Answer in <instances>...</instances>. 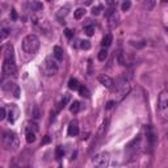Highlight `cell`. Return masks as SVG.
Here are the masks:
<instances>
[{
	"label": "cell",
	"mask_w": 168,
	"mask_h": 168,
	"mask_svg": "<svg viewBox=\"0 0 168 168\" xmlns=\"http://www.w3.org/2000/svg\"><path fill=\"white\" fill-rule=\"evenodd\" d=\"M84 15H86V9H84V8H78V9L74 12V17L76 18V20L83 18Z\"/></svg>",
	"instance_id": "obj_18"
},
{
	"label": "cell",
	"mask_w": 168,
	"mask_h": 168,
	"mask_svg": "<svg viewBox=\"0 0 168 168\" xmlns=\"http://www.w3.org/2000/svg\"><path fill=\"white\" fill-rule=\"evenodd\" d=\"M30 7H32V9H33V11H41L42 9V3L33 2V3L30 4Z\"/></svg>",
	"instance_id": "obj_24"
},
{
	"label": "cell",
	"mask_w": 168,
	"mask_h": 168,
	"mask_svg": "<svg viewBox=\"0 0 168 168\" xmlns=\"http://www.w3.org/2000/svg\"><path fill=\"white\" fill-rule=\"evenodd\" d=\"M109 162H110L109 154H108V153H101V154H99L95 158L93 168H108V167H109Z\"/></svg>",
	"instance_id": "obj_4"
},
{
	"label": "cell",
	"mask_w": 168,
	"mask_h": 168,
	"mask_svg": "<svg viewBox=\"0 0 168 168\" xmlns=\"http://www.w3.org/2000/svg\"><path fill=\"white\" fill-rule=\"evenodd\" d=\"M18 117V109L16 105H11V109H9V113H8V119H9L11 123H13L16 119Z\"/></svg>",
	"instance_id": "obj_10"
},
{
	"label": "cell",
	"mask_w": 168,
	"mask_h": 168,
	"mask_svg": "<svg viewBox=\"0 0 168 168\" xmlns=\"http://www.w3.org/2000/svg\"><path fill=\"white\" fill-rule=\"evenodd\" d=\"M130 5H131L130 2H123L122 5H121V9H122V11H127V9L130 8Z\"/></svg>",
	"instance_id": "obj_29"
},
{
	"label": "cell",
	"mask_w": 168,
	"mask_h": 168,
	"mask_svg": "<svg viewBox=\"0 0 168 168\" xmlns=\"http://www.w3.org/2000/svg\"><path fill=\"white\" fill-rule=\"evenodd\" d=\"M80 47H82V49H84V50H88L91 47L89 41H87V39H83V41H80Z\"/></svg>",
	"instance_id": "obj_26"
},
{
	"label": "cell",
	"mask_w": 168,
	"mask_h": 168,
	"mask_svg": "<svg viewBox=\"0 0 168 168\" xmlns=\"http://www.w3.org/2000/svg\"><path fill=\"white\" fill-rule=\"evenodd\" d=\"M11 16H12V20H16V18H17V13H16L15 9L11 11Z\"/></svg>",
	"instance_id": "obj_36"
},
{
	"label": "cell",
	"mask_w": 168,
	"mask_h": 168,
	"mask_svg": "<svg viewBox=\"0 0 168 168\" xmlns=\"http://www.w3.org/2000/svg\"><path fill=\"white\" fill-rule=\"evenodd\" d=\"M49 142H50V137H49V135H46V137L42 139V145H46V143H49Z\"/></svg>",
	"instance_id": "obj_35"
},
{
	"label": "cell",
	"mask_w": 168,
	"mask_h": 168,
	"mask_svg": "<svg viewBox=\"0 0 168 168\" xmlns=\"http://www.w3.org/2000/svg\"><path fill=\"white\" fill-rule=\"evenodd\" d=\"M106 58H108V50L105 49V47H102V49L99 51V61L104 62Z\"/></svg>",
	"instance_id": "obj_20"
},
{
	"label": "cell",
	"mask_w": 168,
	"mask_h": 168,
	"mask_svg": "<svg viewBox=\"0 0 168 168\" xmlns=\"http://www.w3.org/2000/svg\"><path fill=\"white\" fill-rule=\"evenodd\" d=\"M112 39H113V38H112V34H106L105 37L102 38V42H101L102 47H105V49H106V47H109L112 45Z\"/></svg>",
	"instance_id": "obj_16"
},
{
	"label": "cell",
	"mask_w": 168,
	"mask_h": 168,
	"mask_svg": "<svg viewBox=\"0 0 168 168\" xmlns=\"http://www.w3.org/2000/svg\"><path fill=\"white\" fill-rule=\"evenodd\" d=\"M99 82L101 83L104 87H106V88H110L112 86H113V79H112L110 76H108V75H105V74L100 75V76H99Z\"/></svg>",
	"instance_id": "obj_9"
},
{
	"label": "cell",
	"mask_w": 168,
	"mask_h": 168,
	"mask_svg": "<svg viewBox=\"0 0 168 168\" xmlns=\"http://www.w3.org/2000/svg\"><path fill=\"white\" fill-rule=\"evenodd\" d=\"M3 74L7 76H16L17 75V67H16L15 62H5L3 63Z\"/></svg>",
	"instance_id": "obj_6"
},
{
	"label": "cell",
	"mask_w": 168,
	"mask_h": 168,
	"mask_svg": "<svg viewBox=\"0 0 168 168\" xmlns=\"http://www.w3.org/2000/svg\"><path fill=\"white\" fill-rule=\"evenodd\" d=\"M69 88L70 89H72V91H76L80 88V86H79V82L76 80V79H70V82H69Z\"/></svg>",
	"instance_id": "obj_17"
},
{
	"label": "cell",
	"mask_w": 168,
	"mask_h": 168,
	"mask_svg": "<svg viewBox=\"0 0 168 168\" xmlns=\"http://www.w3.org/2000/svg\"><path fill=\"white\" fill-rule=\"evenodd\" d=\"M72 34H74V33H72V30H70V29H66V30H65V35H66V37L69 38V39H70V38H72Z\"/></svg>",
	"instance_id": "obj_33"
},
{
	"label": "cell",
	"mask_w": 168,
	"mask_h": 168,
	"mask_svg": "<svg viewBox=\"0 0 168 168\" xmlns=\"http://www.w3.org/2000/svg\"><path fill=\"white\" fill-rule=\"evenodd\" d=\"M167 137H168V133H167Z\"/></svg>",
	"instance_id": "obj_37"
},
{
	"label": "cell",
	"mask_w": 168,
	"mask_h": 168,
	"mask_svg": "<svg viewBox=\"0 0 168 168\" xmlns=\"http://www.w3.org/2000/svg\"><path fill=\"white\" fill-rule=\"evenodd\" d=\"M4 61L15 62V53H13V46L12 45H7L4 47Z\"/></svg>",
	"instance_id": "obj_8"
},
{
	"label": "cell",
	"mask_w": 168,
	"mask_h": 168,
	"mask_svg": "<svg viewBox=\"0 0 168 168\" xmlns=\"http://www.w3.org/2000/svg\"><path fill=\"white\" fill-rule=\"evenodd\" d=\"M70 110H71V113H74V114L79 113V110H80V102H79V101H74L72 105L70 106Z\"/></svg>",
	"instance_id": "obj_19"
},
{
	"label": "cell",
	"mask_w": 168,
	"mask_h": 168,
	"mask_svg": "<svg viewBox=\"0 0 168 168\" xmlns=\"http://www.w3.org/2000/svg\"><path fill=\"white\" fill-rule=\"evenodd\" d=\"M130 45H131V46H135V47H143V46H145V42H143V41H141V42L130 41Z\"/></svg>",
	"instance_id": "obj_30"
},
{
	"label": "cell",
	"mask_w": 168,
	"mask_h": 168,
	"mask_svg": "<svg viewBox=\"0 0 168 168\" xmlns=\"http://www.w3.org/2000/svg\"><path fill=\"white\" fill-rule=\"evenodd\" d=\"M55 154H57V158H62L63 155H65V150H63V147L58 146L57 147V153H55Z\"/></svg>",
	"instance_id": "obj_28"
},
{
	"label": "cell",
	"mask_w": 168,
	"mask_h": 168,
	"mask_svg": "<svg viewBox=\"0 0 168 168\" xmlns=\"http://www.w3.org/2000/svg\"><path fill=\"white\" fill-rule=\"evenodd\" d=\"M84 32H86V34L87 35H92L93 34V32H95V25H88L84 28Z\"/></svg>",
	"instance_id": "obj_25"
},
{
	"label": "cell",
	"mask_w": 168,
	"mask_h": 168,
	"mask_svg": "<svg viewBox=\"0 0 168 168\" xmlns=\"http://www.w3.org/2000/svg\"><path fill=\"white\" fill-rule=\"evenodd\" d=\"M116 57H117V61L119 65H122V66H125L126 65V61H125V55H123V51L121 47H118L117 51H116Z\"/></svg>",
	"instance_id": "obj_13"
},
{
	"label": "cell",
	"mask_w": 168,
	"mask_h": 168,
	"mask_svg": "<svg viewBox=\"0 0 168 168\" xmlns=\"http://www.w3.org/2000/svg\"><path fill=\"white\" fill-rule=\"evenodd\" d=\"M3 146L4 149L8 151H15L18 147V137L15 131H4L3 133V138H2Z\"/></svg>",
	"instance_id": "obj_1"
},
{
	"label": "cell",
	"mask_w": 168,
	"mask_h": 168,
	"mask_svg": "<svg viewBox=\"0 0 168 168\" xmlns=\"http://www.w3.org/2000/svg\"><path fill=\"white\" fill-rule=\"evenodd\" d=\"M70 99H71V96L69 95V93H66L65 96H63V99H62V101H61V104H59V109H61V108H63L66 105L67 102L70 101Z\"/></svg>",
	"instance_id": "obj_23"
},
{
	"label": "cell",
	"mask_w": 168,
	"mask_h": 168,
	"mask_svg": "<svg viewBox=\"0 0 168 168\" xmlns=\"http://www.w3.org/2000/svg\"><path fill=\"white\" fill-rule=\"evenodd\" d=\"M33 118H34V119H38V118H39V110H38L37 106H35L34 110H33Z\"/></svg>",
	"instance_id": "obj_32"
},
{
	"label": "cell",
	"mask_w": 168,
	"mask_h": 168,
	"mask_svg": "<svg viewBox=\"0 0 168 168\" xmlns=\"http://www.w3.org/2000/svg\"><path fill=\"white\" fill-rule=\"evenodd\" d=\"M32 22H33L34 25L38 28V29H41L42 32H45V33L50 32V25H49V22L46 21V18L41 17V16L33 15V16H32Z\"/></svg>",
	"instance_id": "obj_5"
},
{
	"label": "cell",
	"mask_w": 168,
	"mask_h": 168,
	"mask_svg": "<svg viewBox=\"0 0 168 168\" xmlns=\"http://www.w3.org/2000/svg\"><path fill=\"white\" fill-rule=\"evenodd\" d=\"M114 104H116L114 101H108V102H106V106H105V108H106V109H112Z\"/></svg>",
	"instance_id": "obj_34"
},
{
	"label": "cell",
	"mask_w": 168,
	"mask_h": 168,
	"mask_svg": "<svg viewBox=\"0 0 168 168\" xmlns=\"http://www.w3.org/2000/svg\"><path fill=\"white\" fill-rule=\"evenodd\" d=\"M69 135L70 137H75V135H78L79 133V123L78 121H72V122H70V125H69Z\"/></svg>",
	"instance_id": "obj_11"
},
{
	"label": "cell",
	"mask_w": 168,
	"mask_h": 168,
	"mask_svg": "<svg viewBox=\"0 0 168 168\" xmlns=\"http://www.w3.org/2000/svg\"><path fill=\"white\" fill-rule=\"evenodd\" d=\"M8 34H9V30L7 29V28H2V30H0V39H2V41H4V39H5L7 37H8Z\"/></svg>",
	"instance_id": "obj_22"
},
{
	"label": "cell",
	"mask_w": 168,
	"mask_h": 168,
	"mask_svg": "<svg viewBox=\"0 0 168 168\" xmlns=\"http://www.w3.org/2000/svg\"><path fill=\"white\" fill-rule=\"evenodd\" d=\"M54 57H55V59L59 62V61H62L63 59V49L61 46H54Z\"/></svg>",
	"instance_id": "obj_14"
},
{
	"label": "cell",
	"mask_w": 168,
	"mask_h": 168,
	"mask_svg": "<svg viewBox=\"0 0 168 168\" xmlns=\"http://www.w3.org/2000/svg\"><path fill=\"white\" fill-rule=\"evenodd\" d=\"M159 109L160 110H167L168 109V88L160 92L159 95V101H158Z\"/></svg>",
	"instance_id": "obj_7"
},
{
	"label": "cell",
	"mask_w": 168,
	"mask_h": 168,
	"mask_svg": "<svg viewBox=\"0 0 168 168\" xmlns=\"http://www.w3.org/2000/svg\"><path fill=\"white\" fill-rule=\"evenodd\" d=\"M39 49V38L35 34H28L22 39V50L28 54H34Z\"/></svg>",
	"instance_id": "obj_2"
},
{
	"label": "cell",
	"mask_w": 168,
	"mask_h": 168,
	"mask_svg": "<svg viewBox=\"0 0 168 168\" xmlns=\"http://www.w3.org/2000/svg\"><path fill=\"white\" fill-rule=\"evenodd\" d=\"M5 116H7L5 108H4V106H2V109H0V119H2V121H3V119L5 118Z\"/></svg>",
	"instance_id": "obj_31"
},
{
	"label": "cell",
	"mask_w": 168,
	"mask_h": 168,
	"mask_svg": "<svg viewBox=\"0 0 168 168\" xmlns=\"http://www.w3.org/2000/svg\"><path fill=\"white\" fill-rule=\"evenodd\" d=\"M25 137H26V142L28 143H33L35 141V130H32V127H28Z\"/></svg>",
	"instance_id": "obj_12"
},
{
	"label": "cell",
	"mask_w": 168,
	"mask_h": 168,
	"mask_svg": "<svg viewBox=\"0 0 168 168\" xmlns=\"http://www.w3.org/2000/svg\"><path fill=\"white\" fill-rule=\"evenodd\" d=\"M101 11H102V5H97V7H93L92 8V15H95V16H97L101 13Z\"/></svg>",
	"instance_id": "obj_27"
},
{
	"label": "cell",
	"mask_w": 168,
	"mask_h": 168,
	"mask_svg": "<svg viewBox=\"0 0 168 168\" xmlns=\"http://www.w3.org/2000/svg\"><path fill=\"white\" fill-rule=\"evenodd\" d=\"M42 70H43V74L46 75V76H53L58 72L59 70V63L58 61L55 59V57H46L45 62H43V66H42Z\"/></svg>",
	"instance_id": "obj_3"
},
{
	"label": "cell",
	"mask_w": 168,
	"mask_h": 168,
	"mask_svg": "<svg viewBox=\"0 0 168 168\" xmlns=\"http://www.w3.org/2000/svg\"><path fill=\"white\" fill-rule=\"evenodd\" d=\"M146 135H147V139L150 141V143H154L155 142V134H154L153 127H151V126H147L146 127Z\"/></svg>",
	"instance_id": "obj_15"
},
{
	"label": "cell",
	"mask_w": 168,
	"mask_h": 168,
	"mask_svg": "<svg viewBox=\"0 0 168 168\" xmlns=\"http://www.w3.org/2000/svg\"><path fill=\"white\" fill-rule=\"evenodd\" d=\"M78 91H79V95L83 96V97H89V91H88L87 87L80 86V88H79Z\"/></svg>",
	"instance_id": "obj_21"
}]
</instances>
